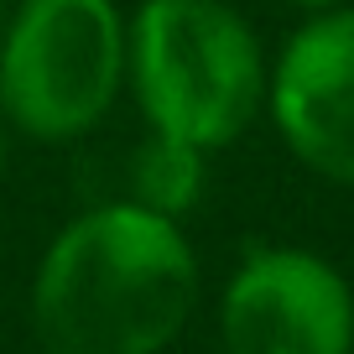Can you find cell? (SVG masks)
Listing matches in <instances>:
<instances>
[{
	"mask_svg": "<svg viewBox=\"0 0 354 354\" xmlns=\"http://www.w3.org/2000/svg\"><path fill=\"white\" fill-rule=\"evenodd\" d=\"M125 26L110 0H21L0 32V110L37 141H68L110 110Z\"/></svg>",
	"mask_w": 354,
	"mask_h": 354,
	"instance_id": "3",
	"label": "cell"
},
{
	"mask_svg": "<svg viewBox=\"0 0 354 354\" xmlns=\"http://www.w3.org/2000/svg\"><path fill=\"white\" fill-rule=\"evenodd\" d=\"M230 354H349L354 297L308 250H255L224 292Z\"/></svg>",
	"mask_w": 354,
	"mask_h": 354,
	"instance_id": "4",
	"label": "cell"
},
{
	"mask_svg": "<svg viewBox=\"0 0 354 354\" xmlns=\"http://www.w3.org/2000/svg\"><path fill=\"white\" fill-rule=\"evenodd\" d=\"M125 63L151 131L198 151L234 141L266 94L261 42L224 0H146Z\"/></svg>",
	"mask_w": 354,
	"mask_h": 354,
	"instance_id": "2",
	"label": "cell"
},
{
	"mask_svg": "<svg viewBox=\"0 0 354 354\" xmlns=\"http://www.w3.org/2000/svg\"><path fill=\"white\" fill-rule=\"evenodd\" d=\"M0 32H6V6H0Z\"/></svg>",
	"mask_w": 354,
	"mask_h": 354,
	"instance_id": "9",
	"label": "cell"
},
{
	"mask_svg": "<svg viewBox=\"0 0 354 354\" xmlns=\"http://www.w3.org/2000/svg\"><path fill=\"white\" fill-rule=\"evenodd\" d=\"M271 115L297 162L354 188V11H328L281 47Z\"/></svg>",
	"mask_w": 354,
	"mask_h": 354,
	"instance_id": "5",
	"label": "cell"
},
{
	"mask_svg": "<svg viewBox=\"0 0 354 354\" xmlns=\"http://www.w3.org/2000/svg\"><path fill=\"white\" fill-rule=\"evenodd\" d=\"M198 297V266L172 219L110 203L73 219L42 255L32 292L47 354H156Z\"/></svg>",
	"mask_w": 354,
	"mask_h": 354,
	"instance_id": "1",
	"label": "cell"
},
{
	"mask_svg": "<svg viewBox=\"0 0 354 354\" xmlns=\"http://www.w3.org/2000/svg\"><path fill=\"white\" fill-rule=\"evenodd\" d=\"M297 6H313V11H323V6H333V0H297Z\"/></svg>",
	"mask_w": 354,
	"mask_h": 354,
	"instance_id": "7",
	"label": "cell"
},
{
	"mask_svg": "<svg viewBox=\"0 0 354 354\" xmlns=\"http://www.w3.org/2000/svg\"><path fill=\"white\" fill-rule=\"evenodd\" d=\"M0 167H6V136H0Z\"/></svg>",
	"mask_w": 354,
	"mask_h": 354,
	"instance_id": "8",
	"label": "cell"
},
{
	"mask_svg": "<svg viewBox=\"0 0 354 354\" xmlns=\"http://www.w3.org/2000/svg\"><path fill=\"white\" fill-rule=\"evenodd\" d=\"M203 188V151L188 141H172V136H151L146 146H136L131 156V203L162 214V219H177L183 209L198 203Z\"/></svg>",
	"mask_w": 354,
	"mask_h": 354,
	"instance_id": "6",
	"label": "cell"
}]
</instances>
